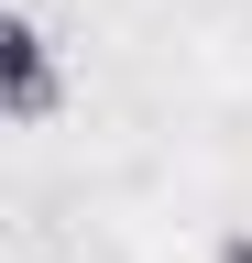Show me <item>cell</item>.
<instances>
[{
	"label": "cell",
	"mask_w": 252,
	"mask_h": 263,
	"mask_svg": "<svg viewBox=\"0 0 252 263\" xmlns=\"http://www.w3.org/2000/svg\"><path fill=\"white\" fill-rule=\"evenodd\" d=\"M208 263H252V230H230V241H219V252H208Z\"/></svg>",
	"instance_id": "obj_2"
},
{
	"label": "cell",
	"mask_w": 252,
	"mask_h": 263,
	"mask_svg": "<svg viewBox=\"0 0 252 263\" xmlns=\"http://www.w3.org/2000/svg\"><path fill=\"white\" fill-rule=\"evenodd\" d=\"M0 110H11L22 132L66 110V77H55V33L33 11H0Z\"/></svg>",
	"instance_id": "obj_1"
}]
</instances>
